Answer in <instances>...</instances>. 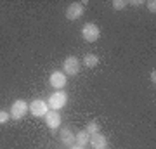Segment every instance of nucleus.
I'll list each match as a JSON object with an SVG mask.
<instances>
[{
  "label": "nucleus",
  "instance_id": "ddd939ff",
  "mask_svg": "<svg viewBox=\"0 0 156 149\" xmlns=\"http://www.w3.org/2000/svg\"><path fill=\"white\" fill-rule=\"evenodd\" d=\"M85 132L89 133V135L99 133V132H101V127H99V123H97V120H92V122L87 123V127H85Z\"/></svg>",
  "mask_w": 156,
  "mask_h": 149
},
{
  "label": "nucleus",
  "instance_id": "4468645a",
  "mask_svg": "<svg viewBox=\"0 0 156 149\" xmlns=\"http://www.w3.org/2000/svg\"><path fill=\"white\" fill-rule=\"evenodd\" d=\"M9 120H11V115H9V111L0 109V125H5Z\"/></svg>",
  "mask_w": 156,
  "mask_h": 149
},
{
  "label": "nucleus",
  "instance_id": "6ab92c4d",
  "mask_svg": "<svg viewBox=\"0 0 156 149\" xmlns=\"http://www.w3.org/2000/svg\"><path fill=\"white\" fill-rule=\"evenodd\" d=\"M69 149H85V147H80V146H76V144H73V146H71Z\"/></svg>",
  "mask_w": 156,
  "mask_h": 149
},
{
  "label": "nucleus",
  "instance_id": "1a4fd4ad",
  "mask_svg": "<svg viewBox=\"0 0 156 149\" xmlns=\"http://www.w3.org/2000/svg\"><path fill=\"white\" fill-rule=\"evenodd\" d=\"M89 144L92 146V149H108V139L102 135V133H94L90 135L89 139Z\"/></svg>",
  "mask_w": 156,
  "mask_h": 149
},
{
  "label": "nucleus",
  "instance_id": "9d476101",
  "mask_svg": "<svg viewBox=\"0 0 156 149\" xmlns=\"http://www.w3.org/2000/svg\"><path fill=\"white\" fill-rule=\"evenodd\" d=\"M59 139H61V142L68 147H71L73 144H75V133L71 132V128L68 127H62L61 132H59Z\"/></svg>",
  "mask_w": 156,
  "mask_h": 149
},
{
  "label": "nucleus",
  "instance_id": "9b49d317",
  "mask_svg": "<svg viewBox=\"0 0 156 149\" xmlns=\"http://www.w3.org/2000/svg\"><path fill=\"white\" fill-rule=\"evenodd\" d=\"M89 139L90 135L85 130H80L78 133H75V144L80 146V147H85V146H89Z\"/></svg>",
  "mask_w": 156,
  "mask_h": 149
},
{
  "label": "nucleus",
  "instance_id": "f8f14e48",
  "mask_svg": "<svg viewBox=\"0 0 156 149\" xmlns=\"http://www.w3.org/2000/svg\"><path fill=\"white\" fill-rule=\"evenodd\" d=\"M97 64H99V57L95 54H87L83 57V66L89 68V69H94V68H97Z\"/></svg>",
  "mask_w": 156,
  "mask_h": 149
},
{
  "label": "nucleus",
  "instance_id": "f03ea898",
  "mask_svg": "<svg viewBox=\"0 0 156 149\" xmlns=\"http://www.w3.org/2000/svg\"><path fill=\"white\" fill-rule=\"evenodd\" d=\"M9 115H11V118L14 120V122L23 120L24 116L28 115V102H26L24 99H16L14 102H12V106H11Z\"/></svg>",
  "mask_w": 156,
  "mask_h": 149
},
{
  "label": "nucleus",
  "instance_id": "20e7f679",
  "mask_svg": "<svg viewBox=\"0 0 156 149\" xmlns=\"http://www.w3.org/2000/svg\"><path fill=\"white\" fill-rule=\"evenodd\" d=\"M80 59H78L76 55H68L64 62H62V73L66 75V76H76L78 73H80Z\"/></svg>",
  "mask_w": 156,
  "mask_h": 149
},
{
  "label": "nucleus",
  "instance_id": "dca6fc26",
  "mask_svg": "<svg viewBox=\"0 0 156 149\" xmlns=\"http://www.w3.org/2000/svg\"><path fill=\"white\" fill-rule=\"evenodd\" d=\"M146 4H147V9H149V12H153V14H154V12H156V2H154V0H147Z\"/></svg>",
  "mask_w": 156,
  "mask_h": 149
},
{
  "label": "nucleus",
  "instance_id": "423d86ee",
  "mask_svg": "<svg viewBox=\"0 0 156 149\" xmlns=\"http://www.w3.org/2000/svg\"><path fill=\"white\" fill-rule=\"evenodd\" d=\"M28 111L35 116V118H44L45 113L49 111V106H47V102H45L44 99H33L28 104Z\"/></svg>",
  "mask_w": 156,
  "mask_h": 149
},
{
  "label": "nucleus",
  "instance_id": "f257e3e1",
  "mask_svg": "<svg viewBox=\"0 0 156 149\" xmlns=\"http://www.w3.org/2000/svg\"><path fill=\"white\" fill-rule=\"evenodd\" d=\"M45 102H47V106H49V109L59 111L68 104V94L64 92V90H54V92L47 97Z\"/></svg>",
  "mask_w": 156,
  "mask_h": 149
},
{
  "label": "nucleus",
  "instance_id": "39448f33",
  "mask_svg": "<svg viewBox=\"0 0 156 149\" xmlns=\"http://www.w3.org/2000/svg\"><path fill=\"white\" fill-rule=\"evenodd\" d=\"M85 12V7L82 2H73L69 5L66 7V12H64V16H66L68 21H78L80 17L83 16Z\"/></svg>",
  "mask_w": 156,
  "mask_h": 149
},
{
  "label": "nucleus",
  "instance_id": "2eb2a0df",
  "mask_svg": "<svg viewBox=\"0 0 156 149\" xmlns=\"http://www.w3.org/2000/svg\"><path fill=\"white\" fill-rule=\"evenodd\" d=\"M111 5H113V9H115V11H122L123 7L127 5V2H123V0H115Z\"/></svg>",
  "mask_w": 156,
  "mask_h": 149
},
{
  "label": "nucleus",
  "instance_id": "f3484780",
  "mask_svg": "<svg viewBox=\"0 0 156 149\" xmlns=\"http://www.w3.org/2000/svg\"><path fill=\"white\" fill-rule=\"evenodd\" d=\"M127 4H130V5H140V4H142V2H140V0H130V2H127Z\"/></svg>",
  "mask_w": 156,
  "mask_h": 149
},
{
  "label": "nucleus",
  "instance_id": "a211bd4d",
  "mask_svg": "<svg viewBox=\"0 0 156 149\" xmlns=\"http://www.w3.org/2000/svg\"><path fill=\"white\" fill-rule=\"evenodd\" d=\"M151 82H153V85L156 83V73H154V71L151 73Z\"/></svg>",
  "mask_w": 156,
  "mask_h": 149
},
{
  "label": "nucleus",
  "instance_id": "6e6552de",
  "mask_svg": "<svg viewBox=\"0 0 156 149\" xmlns=\"http://www.w3.org/2000/svg\"><path fill=\"white\" fill-rule=\"evenodd\" d=\"M44 120H45V125H47V127H49L50 130L61 128V122H62V118H61V115H59V111L49 109L47 113H45Z\"/></svg>",
  "mask_w": 156,
  "mask_h": 149
},
{
  "label": "nucleus",
  "instance_id": "0eeeda50",
  "mask_svg": "<svg viewBox=\"0 0 156 149\" xmlns=\"http://www.w3.org/2000/svg\"><path fill=\"white\" fill-rule=\"evenodd\" d=\"M49 83L54 87V90H62V88L66 87V83H68V76L62 71H57V69H56V71L50 73Z\"/></svg>",
  "mask_w": 156,
  "mask_h": 149
},
{
  "label": "nucleus",
  "instance_id": "7ed1b4c3",
  "mask_svg": "<svg viewBox=\"0 0 156 149\" xmlns=\"http://www.w3.org/2000/svg\"><path fill=\"white\" fill-rule=\"evenodd\" d=\"M82 38L87 42V44H94L101 38V30L95 23H85L83 28H82Z\"/></svg>",
  "mask_w": 156,
  "mask_h": 149
}]
</instances>
